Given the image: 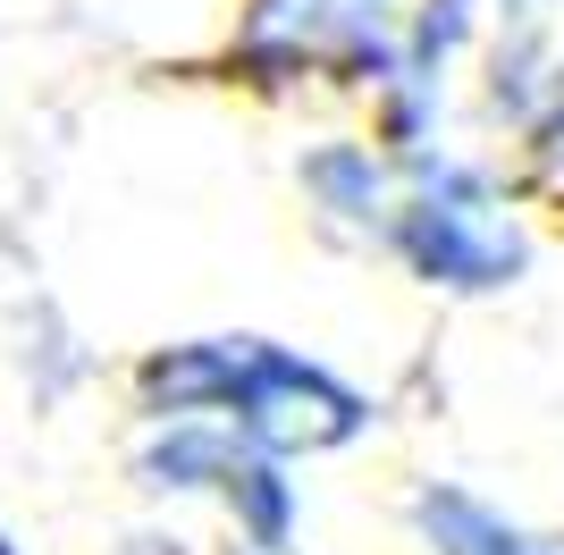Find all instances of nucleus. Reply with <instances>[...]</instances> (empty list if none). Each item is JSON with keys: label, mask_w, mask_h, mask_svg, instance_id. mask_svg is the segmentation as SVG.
<instances>
[{"label": "nucleus", "mask_w": 564, "mask_h": 555, "mask_svg": "<svg viewBox=\"0 0 564 555\" xmlns=\"http://www.w3.org/2000/svg\"><path fill=\"white\" fill-rule=\"evenodd\" d=\"M143 421H228L270 455H321L371 429V404L270 337H186V346L143 353L135 370Z\"/></svg>", "instance_id": "nucleus-1"}, {"label": "nucleus", "mask_w": 564, "mask_h": 555, "mask_svg": "<svg viewBox=\"0 0 564 555\" xmlns=\"http://www.w3.org/2000/svg\"><path fill=\"white\" fill-rule=\"evenodd\" d=\"M422 531L438 555H547L540 538H522L506 513H489L480 497H464V488H422Z\"/></svg>", "instance_id": "nucleus-4"}, {"label": "nucleus", "mask_w": 564, "mask_h": 555, "mask_svg": "<svg viewBox=\"0 0 564 555\" xmlns=\"http://www.w3.org/2000/svg\"><path fill=\"white\" fill-rule=\"evenodd\" d=\"M397 244H404V261H413L430 286H506V278L522 270L514 219H506L489 194H471L464 177H455L447 203H438V194L404 203L397 210Z\"/></svg>", "instance_id": "nucleus-3"}, {"label": "nucleus", "mask_w": 564, "mask_h": 555, "mask_svg": "<svg viewBox=\"0 0 564 555\" xmlns=\"http://www.w3.org/2000/svg\"><path fill=\"white\" fill-rule=\"evenodd\" d=\"M135 480L152 497H212L245 531L253 555L295 547V480H286V455L253 446L228 421H152L143 446H135Z\"/></svg>", "instance_id": "nucleus-2"}, {"label": "nucleus", "mask_w": 564, "mask_h": 555, "mask_svg": "<svg viewBox=\"0 0 564 555\" xmlns=\"http://www.w3.org/2000/svg\"><path fill=\"white\" fill-rule=\"evenodd\" d=\"M0 555H18V538H9V531H0Z\"/></svg>", "instance_id": "nucleus-5"}]
</instances>
